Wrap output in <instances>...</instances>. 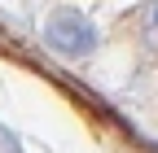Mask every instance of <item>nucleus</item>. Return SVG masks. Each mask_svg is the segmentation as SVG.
<instances>
[{
    "mask_svg": "<svg viewBox=\"0 0 158 153\" xmlns=\"http://www.w3.org/2000/svg\"><path fill=\"white\" fill-rule=\"evenodd\" d=\"M44 44L62 57H88L97 48V26L75 9H57L44 22Z\"/></svg>",
    "mask_w": 158,
    "mask_h": 153,
    "instance_id": "obj_1",
    "label": "nucleus"
},
{
    "mask_svg": "<svg viewBox=\"0 0 158 153\" xmlns=\"http://www.w3.org/2000/svg\"><path fill=\"white\" fill-rule=\"evenodd\" d=\"M141 40H145V48L158 57V0H149V9L141 13Z\"/></svg>",
    "mask_w": 158,
    "mask_h": 153,
    "instance_id": "obj_2",
    "label": "nucleus"
}]
</instances>
